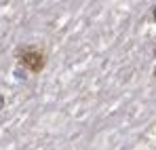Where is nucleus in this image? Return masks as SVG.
<instances>
[{
	"instance_id": "obj_1",
	"label": "nucleus",
	"mask_w": 156,
	"mask_h": 150,
	"mask_svg": "<svg viewBox=\"0 0 156 150\" xmlns=\"http://www.w3.org/2000/svg\"><path fill=\"white\" fill-rule=\"evenodd\" d=\"M15 57H17L19 66L26 68L32 74H40L44 70V66H47V53L38 45H23V47H19Z\"/></svg>"
},
{
	"instance_id": "obj_2",
	"label": "nucleus",
	"mask_w": 156,
	"mask_h": 150,
	"mask_svg": "<svg viewBox=\"0 0 156 150\" xmlns=\"http://www.w3.org/2000/svg\"><path fill=\"white\" fill-rule=\"evenodd\" d=\"M152 19H154V21H156V4H154V6H152Z\"/></svg>"
},
{
	"instance_id": "obj_3",
	"label": "nucleus",
	"mask_w": 156,
	"mask_h": 150,
	"mask_svg": "<svg viewBox=\"0 0 156 150\" xmlns=\"http://www.w3.org/2000/svg\"><path fill=\"white\" fill-rule=\"evenodd\" d=\"M2 106H4V97L0 95V110H2Z\"/></svg>"
},
{
	"instance_id": "obj_4",
	"label": "nucleus",
	"mask_w": 156,
	"mask_h": 150,
	"mask_svg": "<svg viewBox=\"0 0 156 150\" xmlns=\"http://www.w3.org/2000/svg\"><path fill=\"white\" fill-rule=\"evenodd\" d=\"M154 78H156V68H154Z\"/></svg>"
}]
</instances>
